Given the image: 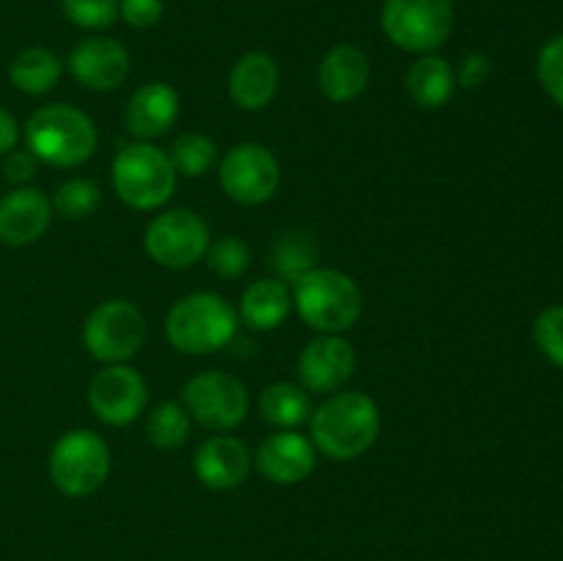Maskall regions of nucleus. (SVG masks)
Returning <instances> with one entry per match:
<instances>
[{
  "label": "nucleus",
  "mask_w": 563,
  "mask_h": 561,
  "mask_svg": "<svg viewBox=\"0 0 563 561\" xmlns=\"http://www.w3.org/2000/svg\"><path fill=\"white\" fill-rule=\"evenodd\" d=\"M379 435V407L361 391L335 394L311 416V443L335 462L357 460Z\"/></svg>",
  "instance_id": "f257e3e1"
},
{
  "label": "nucleus",
  "mask_w": 563,
  "mask_h": 561,
  "mask_svg": "<svg viewBox=\"0 0 563 561\" xmlns=\"http://www.w3.org/2000/svg\"><path fill=\"white\" fill-rule=\"evenodd\" d=\"M97 127L82 110L71 105H47L38 108L25 124L27 152L55 168L82 165L97 148Z\"/></svg>",
  "instance_id": "f03ea898"
},
{
  "label": "nucleus",
  "mask_w": 563,
  "mask_h": 561,
  "mask_svg": "<svg viewBox=\"0 0 563 561\" xmlns=\"http://www.w3.org/2000/svg\"><path fill=\"white\" fill-rule=\"evenodd\" d=\"M170 346L185 355H209L223 350L236 336V311L225 297L196 292L176 302L165 319Z\"/></svg>",
  "instance_id": "7ed1b4c3"
},
{
  "label": "nucleus",
  "mask_w": 563,
  "mask_h": 561,
  "mask_svg": "<svg viewBox=\"0 0 563 561\" xmlns=\"http://www.w3.org/2000/svg\"><path fill=\"white\" fill-rule=\"evenodd\" d=\"M297 314L308 328L339 336L361 319L363 295L341 270H311L295 284L291 295Z\"/></svg>",
  "instance_id": "20e7f679"
},
{
  "label": "nucleus",
  "mask_w": 563,
  "mask_h": 561,
  "mask_svg": "<svg viewBox=\"0 0 563 561\" xmlns=\"http://www.w3.org/2000/svg\"><path fill=\"white\" fill-rule=\"evenodd\" d=\"M113 187L132 209H157L174 196L176 168L163 148L135 141L113 160Z\"/></svg>",
  "instance_id": "39448f33"
},
{
  "label": "nucleus",
  "mask_w": 563,
  "mask_h": 561,
  "mask_svg": "<svg viewBox=\"0 0 563 561\" xmlns=\"http://www.w3.org/2000/svg\"><path fill=\"white\" fill-rule=\"evenodd\" d=\"M379 22L396 47L429 55L454 31V0H383Z\"/></svg>",
  "instance_id": "423d86ee"
},
{
  "label": "nucleus",
  "mask_w": 563,
  "mask_h": 561,
  "mask_svg": "<svg viewBox=\"0 0 563 561\" xmlns=\"http://www.w3.org/2000/svg\"><path fill=\"white\" fill-rule=\"evenodd\" d=\"M110 473V449L91 429H71L49 454V479L69 498L97 493Z\"/></svg>",
  "instance_id": "0eeeda50"
},
{
  "label": "nucleus",
  "mask_w": 563,
  "mask_h": 561,
  "mask_svg": "<svg viewBox=\"0 0 563 561\" xmlns=\"http://www.w3.org/2000/svg\"><path fill=\"white\" fill-rule=\"evenodd\" d=\"M146 341V319L141 308L126 300L99 302L86 319L82 344L97 361L124 363L135 355Z\"/></svg>",
  "instance_id": "6e6552de"
},
{
  "label": "nucleus",
  "mask_w": 563,
  "mask_h": 561,
  "mask_svg": "<svg viewBox=\"0 0 563 561\" xmlns=\"http://www.w3.org/2000/svg\"><path fill=\"white\" fill-rule=\"evenodd\" d=\"M185 410L196 418L201 427L214 432H229L247 416V388L242 380L225 372L196 374L181 391Z\"/></svg>",
  "instance_id": "1a4fd4ad"
},
{
  "label": "nucleus",
  "mask_w": 563,
  "mask_h": 561,
  "mask_svg": "<svg viewBox=\"0 0 563 561\" xmlns=\"http://www.w3.org/2000/svg\"><path fill=\"white\" fill-rule=\"evenodd\" d=\"M146 253L168 270L192 267L209 251V229L190 209H168L148 223Z\"/></svg>",
  "instance_id": "9d476101"
},
{
  "label": "nucleus",
  "mask_w": 563,
  "mask_h": 561,
  "mask_svg": "<svg viewBox=\"0 0 563 561\" xmlns=\"http://www.w3.org/2000/svg\"><path fill=\"white\" fill-rule=\"evenodd\" d=\"M220 185L231 201L245 207L269 201L280 185L278 160L262 143H240L220 163Z\"/></svg>",
  "instance_id": "9b49d317"
},
{
  "label": "nucleus",
  "mask_w": 563,
  "mask_h": 561,
  "mask_svg": "<svg viewBox=\"0 0 563 561\" xmlns=\"http://www.w3.org/2000/svg\"><path fill=\"white\" fill-rule=\"evenodd\" d=\"M148 402L146 383L126 363H110L88 385V405L93 416L110 427L132 424Z\"/></svg>",
  "instance_id": "f8f14e48"
},
{
  "label": "nucleus",
  "mask_w": 563,
  "mask_h": 561,
  "mask_svg": "<svg viewBox=\"0 0 563 561\" xmlns=\"http://www.w3.org/2000/svg\"><path fill=\"white\" fill-rule=\"evenodd\" d=\"M69 72L80 86L91 88V91H113L130 75V53L115 38H82L71 50Z\"/></svg>",
  "instance_id": "ddd939ff"
},
{
  "label": "nucleus",
  "mask_w": 563,
  "mask_h": 561,
  "mask_svg": "<svg viewBox=\"0 0 563 561\" xmlns=\"http://www.w3.org/2000/svg\"><path fill=\"white\" fill-rule=\"evenodd\" d=\"M297 372H300L302 388L313 394H333L355 372V350L341 336L322 333L302 350Z\"/></svg>",
  "instance_id": "4468645a"
},
{
  "label": "nucleus",
  "mask_w": 563,
  "mask_h": 561,
  "mask_svg": "<svg viewBox=\"0 0 563 561\" xmlns=\"http://www.w3.org/2000/svg\"><path fill=\"white\" fill-rule=\"evenodd\" d=\"M53 220V204L36 187H14L0 198V242L31 245L42 240Z\"/></svg>",
  "instance_id": "2eb2a0df"
},
{
  "label": "nucleus",
  "mask_w": 563,
  "mask_h": 561,
  "mask_svg": "<svg viewBox=\"0 0 563 561\" xmlns=\"http://www.w3.org/2000/svg\"><path fill=\"white\" fill-rule=\"evenodd\" d=\"M258 471L273 484H300L317 465V449L295 429L275 432L258 446Z\"/></svg>",
  "instance_id": "dca6fc26"
},
{
  "label": "nucleus",
  "mask_w": 563,
  "mask_h": 561,
  "mask_svg": "<svg viewBox=\"0 0 563 561\" xmlns=\"http://www.w3.org/2000/svg\"><path fill=\"white\" fill-rule=\"evenodd\" d=\"M192 468H196V476L201 479L203 487L234 490L251 473V451L242 440L229 438V435H214L198 446Z\"/></svg>",
  "instance_id": "f3484780"
},
{
  "label": "nucleus",
  "mask_w": 563,
  "mask_h": 561,
  "mask_svg": "<svg viewBox=\"0 0 563 561\" xmlns=\"http://www.w3.org/2000/svg\"><path fill=\"white\" fill-rule=\"evenodd\" d=\"M176 116H179V94L168 82L154 80L132 94L124 121L132 138L154 141L176 124Z\"/></svg>",
  "instance_id": "a211bd4d"
},
{
  "label": "nucleus",
  "mask_w": 563,
  "mask_h": 561,
  "mask_svg": "<svg viewBox=\"0 0 563 561\" xmlns=\"http://www.w3.org/2000/svg\"><path fill=\"white\" fill-rule=\"evenodd\" d=\"M372 64L355 44H335L319 64V88L330 102H352L368 86Z\"/></svg>",
  "instance_id": "6ab92c4d"
},
{
  "label": "nucleus",
  "mask_w": 563,
  "mask_h": 561,
  "mask_svg": "<svg viewBox=\"0 0 563 561\" xmlns=\"http://www.w3.org/2000/svg\"><path fill=\"white\" fill-rule=\"evenodd\" d=\"M280 72L273 55L253 50L242 55L229 75V97L242 110H262L278 94Z\"/></svg>",
  "instance_id": "aec40b11"
},
{
  "label": "nucleus",
  "mask_w": 563,
  "mask_h": 561,
  "mask_svg": "<svg viewBox=\"0 0 563 561\" xmlns=\"http://www.w3.org/2000/svg\"><path fill=\"white\" fill-rule=\"evenodd\" d=\"M291 311V292L284 280L264 278L245 289L240 302V319L251 330H275Z\"/></svg>",
  "instance_id": "412c9836"
},
{
  "label": "nucleus",
  "mask_w": 563,
  "mask_h": 561,
  "mask_svg": "<svg viewBox=\"0 0 563 561\" xmlns=\"http://www.w3.org/2000/svg\"><path fill=\"white\" fill-rule=\"evenodd\" d=\"M456 86V75L451 69V64L440 55L429 53L421 55L416 64L407 72V94L412 97V102L423 110H438L443 108L451 99Z\"/></svg>",
  "instance_id": "4be33fe9"
},
{
  "label": "nucleus",
  "mask_w": 563,
  "mask_h": 561,
  "mask_svg": "<svg viewBox=\"0 0 563 561\" xmlns=\"http://www.w3.org/2000/svg\"><path fill=\"white\" fill-rule=\"evenodd\" d=\"M60 72H64V66H60V58L53 50L27 47L11 61L9 80L16 91L38 97V94H47L58 86Z\"/></svg>",
  "instance_id": "5701e85b"
},
{
  "label": "nucleus",
  "mask_w": 563,
  "mask_h": 561,
  "mask_svg": "<svg viewBox=\"0 0 563 561\" xmlns=\"http://www.w3.org/2000/svg\"><path fill=\"white\" fill-rule=\"evenodd\" d=\"M258 410L269 424L280 429H295L311 416V402L302 385L273 383L258 396Z\"/></svg>",
  "instance_id": "b1692460"
},
{
  "label": "nucleus",
  "mask_w": 563,
  "mask_h": 561,
  "mask_svg": "<svg viewBox=\"0 0 563 561\" xmlns=\"http://www.w3.org/2000/svg\"><path fill=\"white\" fill-rule=\"evenodd\" d=\"M269 267L275 270L278 280H297L317 270V242L302 231H289V234L278 237L269 253Z\"/></svg>",
  "instance_id": "393cba45"
},
{
  "label": "nucleus",
  "mask_w": 563,
  "mask_h": 561,
  "mask_svg": "<svg viewBox=\"0 0 563 561\" xmlns=\"http://www.w3.org/2000/svg\"><path fill=\"white\" fill-rule=\"evenodd\" d=\"M190 435V413L176 402H163L154 407L146 424V438L152 440L157 449H179L187 443Z\"/></svg>",
  "instance_id": "a878e982"
},
{
  "label": "nucleus",
  "mask_w": 563,
  "mask_h": 561,
  "mask_svg": "<svg viewBox=\"0 0 563 561\" xmlns=\"http://www.w3.org/2000/svg\"><path fill=\"white\" fill-rule=\"evenodd\" d=\"M214 157H218V146L201 132H185L176 138L174 148H170V163H174L176 174L185 176H203L212 168Z\"/></svg>",
  "instance_id": "bb28decb"
},
{
  "label": "nucleus",
  "mask_w": 563,
  "mask_h": 561,
  "mask_svg": "<svg viewBox=\"0 0 563 561\" xmlns=\"http://www.w3.org/2000/svg\"><path fill=\"white\" fill-rule=\"evenodd\" d=\"M99 201H102V193L93 185L91 179H66L64 185L55 190L53 196V209H58L64 218L69 220H82L88 215L97 212Z\"/></svg>",
  "instance_id": "cd10ccee"
},
{
  "label": "nucleus",
  "mask_w": 563,
  "mask_h": 561,
  "mask_svg": "<svg viewBox=\"0 0 563 561\" xmlns=\"http://www.w3.org/2000/svg\"><path fill=\"white\" fill-rule=\"evenodd\" d=\"M71 25L82 31H104L119 20V0H60Z\"/></svg>",
  "instance_id": "c85d7f7f"
},
{
  "label": "nucleus",
  "mask_w": 563,
  "mask_h": 561,
  "mask_svg": "<svg viewBox=\"0 0 563 561\" xmlns=\"http://www.w3.org/2000/svg\"><path fill=\"white\" fill-rule=\"evenodd\" d=\"M533 339L550 363L563 369V306L544 308L533 322Z\"/></svg>",
  "instance_id": "c756f323"
},
{
  "label": "nucleus",
  "mask_w": 563,
  "mask_h": 561,
  "mask_svg": "<svg viewBox=\"0 0 563 561\" xmlns=\"http://www.w3.org/2000/svg\"><path fill=\"white\" fill-rule=\"evenodd\" d=\"M209 267L220 275V278H240L251 264V251L240 237H223L209 248Z\"/></svg>",
  "instance_id": "7c9ffc66"
},
{
  "label": "nucleus",
  "mask_w": 563,
  "mask_h": 561,
  "mask_svg": "<svg viewBox=\"0 0 563 561\" xmlns=\"http://www.w3.org/2000/svg\"><path fill=\"white\" fill-rule=\"evenodd\" d=\"M539 80L559 108H563V36L550 38L537 58Z\"/></svg>",
  "instance_id": "2f4dec72"
},
{
  "label": "nucleus",
  "mask_w": 563,
  "mask_h": 561,
  "mask_svg": "<svg viewBox=\"0 0 563 561\" xmlns=\"http://www.w3.org/2000/svg\"><path fill=\"white\" fill-rule=\"evenodd\" d=\"M163 0H119V16L137 31L157 25L163 20Z\"/></svg>",
  "instance_id": "473e14b6"
},
{
  "label": "nucleus",
  "mask_w": 563,
  "mask_h": 561,
  "mask_svg": "<svg viewBox=\"0 0 563 561\" xmlns=\"http://www.w3.org/2000/svg\"><path fill=\"white\" fill-rule=\"evenodd\" d=\"M36 163L38 160L33 157L27 148H11L9 154L3 157V179L14 187H25L27 182L36 176Z\"/></svg>",
  "instance_id": "72a5a7b5"
},
{
  "label": "nucleus",
  "mask_w": 563,
  "mask_h": 561,
  "mask_svg": "<svg viewBox=\"0 0 563 561\" xmlns=\"http://www.w3.org/2000/svg\"><path fill=\"white\" fill-rule=\"evenodd\" d=\"M489 72H493V61H489L487 55L467 53L465 58H462L460 72H454V75H456V80H460L462 88H478L484 80H487Z\"/></svg>",
  "instance_id": "f704fd0d"
},
{
  "label": "nucleus",
  "mask_w": 563,
  "mask_h": 561,
  "mask_svg": "<svg viewBox=\"0 0 563 561\" xmlns=\"http://www.w3.org/2000/svg\"><path fill=\"white\" fill-rule=\"evenodd\" d=\"M16 141H20V127H16L14 116L9 110L0 108V157L16 148Z\"/></svg>",
  "instance_id": "c9c22d12"
}]
</instances>
